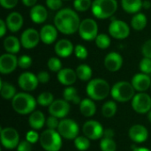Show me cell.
<instances>
[{"label": "cell", "mask_w": 151, "mask_h": 151, "mask_svg": "<svg viewBox=\"0 0 151 151\" xmlns=\"http://www.w3.org/2000/svg\"><path fill=\"white\" fill-rule=\"evenodd\" d=\"M81 21L78 13L70 8L61 9L54 17V26L60 33L67 35L79 31Z\"/></svg>", "instance_id": "obj_1"}, {"label": "cell", "mask_w": 151, "mask_h": 151, "mask_svg": "<svg viewBox=\"0 0 151 151\" xmlns=\"http://www.w3.org/2000/svg\"><path fill=\"white\" fill-rule=\"evenodd\" d=\"M111 87L109 83L100 78L93 79L89 81L87 85V94L90 99L95 101H100L105 99L111 93Z\"/></svg>", "instance_id": "obj_2"}, {"label": "cell", "mask_w": 151, "mask_h": 151, "mask_svg": "<svg viewBox=\"0 0 151 151\" xmlns=\"http://www.w3.org/2000/svg\"><path fill=\"white\" fill-rule=\"evenodd\" d=\"M12 106L17 113L27 115L35 111L36 102L34 96L27 93H18L12 99Z\"/></svg>", "instance_id": "obj_3"}, {"label": "cell", "mask_w": 151, "mask_h": 151, "mask_svg": "<svg viewBox=\"0 0 151 151\" xmlns=\"http://www.w3.org/2000/svg\"><path fill=\"white\" fill-rule=\"evenodd\" d=\"M93 15L99 19H109L118 10L117 0H94L91 6Z\"/></svg>", "instance_id": "obj_4"}, {"label": "cell", "mask_w": 151, "mask_h": 151, "mask_svg": "<svg viewBox=\"0 0 151 151\" xmlns=\"http://www.w3.org/2000/svg\"><path fill=\"white\" fill-rule=\"evenodd\" d=\"M134 88L132 83L127 81H119L113 85L111 90V95L115 101L125 103L130 101L135 96Z\"/></svg>", "instance_id": "obj_5"}, {"label": "cell", "mask_w": 151, "mask_h": 151, "mask_svg": "<svg viewBox=\"0 0 151 151\" xmlns=\"http://www.w3.org/2000/svg\"><path fill=\"white\" fill-rule=\"evenodd\" d=\"M40 144L46 151H59L62 147V137L56 130L47 129L40 135Z\"/></svg>", "instance_id": "obj_6"}, {"label": "cell", "mask_w": 151, "mask_h": 151, "mask_svg": "<svg viewBox=\"0 0 151 151\" xmlns=\"http://www.w3.org/2000/svg\"><path fill=\"white\" fill-rule=\"evenodd\" d=\"M78 32L80 36L85 41L95 40L98 35V25L93 19H84L81 21Z\"/></svg>", "instance_id": "obj_7"}, {"label": "cell", "mask_w": 151, "mask_h": 151, "mask_svg": "<svg viewBox=\"0 0 151 151\" xmlns=\"http://www.w3.org/2000/svg\"><path fill=\"white\" fill-rule=\"evenodd\" d=\"M58 132L62 138L66 140H74L78 137L79 126L77 123L70 119H64L59 121Z\"/></svg>", "instance_id": "obj_8"}, {"label": "cell", "mask_w": 151, "mask_h": 151, "mask_svg": "<svg viewBox=\"0 0 151 151\" xmlns=\"http://www.w3.org/2000/svg\"><path fill=\"white\" fill-rule=\"evenodd\" d=\"M108 30L111 36L118 40H124L130 35V27L128 24L120 19L111 20Z\"/></svg>", "instance_id": "obj_9"}, {"label": "cell", "mask_w": 151, "mask_h": 151, "mask_svg": "<svg viewBox=\"0 0 151 151\" xmlns=\"http://www.w3.org/2000/svg\"><path fill=\"white\" fill-rule=\"evenodd\" d=\"M1 143L7 150H13L19 144V135L15 128L4 127L1 129Z\"/></svg>", "instance_id": "obj_10"}, {"label": "cell", "mask_w": 151, "mask_h": 151, "mask_svg": "<svg viewBox=\"0 0 151 151\" xmlns=\"http://www.w3.org/2000/svg\"><path fill=\"white\" fill-rule=\"evenodd\" d=\"M131 101L132 107L137 113L145 114L151 111V97L144 92L136 94Z\"/></svg>", "instance_id": "obj_11"}, {"label": "cell", "mask_w": 151, "mask_h": 151, "mask_svg": "<svg viewBox=\"0 0 151 151\" xmlns=\"http://www.w3.org/2000/svg\"><path fill=\"white\" fill-rule=\"evenodd\" d=\"M20 43L21 46L27 50H31L36 47L41 41L40 32L35 28H27L23 31L20 35Z\"/></svg>", "instance_id": "obj_12"}, {"label": "cell", "mask_w": 151, "mask_h": 151, "mask_svg": "<svg viewBox=\"0 0 151 151\" xmlns=\"http://www.w3.org/2000/svg\"><path fill=\"white\" fill-rule=\"evenodd\" d=\"M82 132L89 140H98L104 136V129L96 120H88L83 125Z\"/></svg>", "instance_id": "obj_13"}, {"label": "cell", "mask_w": 151, "mask_h": 151, "mask_svg": "<svg viewBox=\"0 0 151 151\" xmlns=\"http://www.w3.org/2000/svg\"><path fill=\"white\" fill-rule=\"evenodd\" d=\"M70 111V104L65 99L54 100V102L49 106V112L51 116L58 119L65 118Z\"/></svg>", "instance_id": "obj_14"}, {"label": "cell", "mask_w": 151, "mask_h": 151, "mask_svg": "<svg viewBox=\"0 0 151 151\" xmlns=\"http://www.w3.org/2000/svg\"><path fill=\"white\" fill-rule=\"evenodd\" d=\"M18 66V58L14 54L4 53L0 57V73L2 74L12 73Z\"/></svg>", "instance_id": "obj_15"}, {"label": "cell", "mask_w": 151, "mask_h": 151, "mask_svg": "<svg viewBox=\"0 0 151 151\" xmlns=\"http://www.w3.org/2000/svg\"><path fill=\"white\" fill-rule=\"evenodd\" d=\"M38 79L34 73L30 72H25L19 76L18 84L25 91H33L38 86Z\"/></svg>", "instance_id": "obj_16"}, {"label": "cell", "mask_w": 151, "mask_h": 151, "mask_svg": "<svg viewBox=\"0 0 151 151\" xmlns=\"http://www.w3.org/2000/svg\"><path fill=\"white\" fill-rule=\"evenodd\" d=\"M105 68L110 72H118L123 65V58L118 52L112 51L106 55L104 60Z\"/></svg>", "instance_id": "obj_17"}, {"label": "cell", "mask_w": 151, "mask_h": 151, "mask_svg": "<svg viewBox=\"0 0 151 151\" xmlns=\"http://www.w3.org/2000/svg\"><path fill=\"white\" fill-rule=\"evenodd\" d=\"M58 29L54 25L47 24L44 25L40 30L41 41L47 45L52 44L58 38Z\"/></svg>", "instance_id": "obj_18"}, {"label": "cell", "mask_w": 151, "mask_h": 151, "mask_svg": "<svg viewBox=\"0 0 151 151\" xmlns=\"http://www.w3.org/2000/svg\"><path fill=\"white\" fill-rule=\"evenodd\" d=\"M54 50L58 57L68 58L73 52H74V46L68 39H61L56 42Z\"/></svg>", "instance_id": "obj_19"}, {"label": "cell", "mask_w": 151, "mask_h": 151, "mask_svg": "<svg viewBox=\"0 0 151 151\" xmlns=\"http://www.w3.org/2000/svg\"><path fill=\"white\" fill-rule=\"evenodd\" d=\"M131 83L136 91L144 92L151 87V79L148 74L141 73L135 74L132 78Z\"/></svg>", "instance_id": "obj_20"}, {"label": "cell", "mask_w": 151, "mask_h": 151, "mask_svg": "<svg viewBox=\"0 0 151 151\" xmlns=\"http://www.w3.org/2000/svg\"><path fill=\"white\" fill-rule=\"evenodd\" d=\"M5 22L7 25V28L12 33H16L21 29L23 23H24V19H23L22 15L19 12H12L6 17Z\"/></svg>", "instance_id": "obj_21"}, {"label": "cell", "mask_w": 151, "mask_h": 151, "mask_svg": "<svg viewBox=\"0 0 151 151\" xmlns=\"http://www.w3.org/2000/svg\"><path fill=\"white\" fill-rule=\"evenodd\" d=\"M129 137L134 142L142 143L148 139L149 132L144 126L134 125L129 129Z\"/></svg>", "instance_id": "obj_22"}, {"label": "cell", "mask_w": 151, "mask_h": 151, "mask_svg": "<svg viewBox=\"0 0 151 151\" xmlns=\"http://www.w3.org/2000/svg\"><path fill=\"white\" fill-rule=\"evenodd\" d=\"M30 19L35 24H42L48 19V11L42 4H35L30 10Z\"/></svg>", "instance_id": "obj_23"}, {"label": "cell", "mask_w": 151, "mask_h": 151, "mask_svg": "<svg viewBox=\"0 0 151 151\" xmlns=\"http://www.w3.org/2000/svg\"><path fill=\"white\" fill-rule=\"evenodd\" d=\"M76 72L71 68H62L58 73V81L65 86H72L77 80Z\"/></svg>", "instance_id": "obj_24"}, {"label": "cell", "mask_w": 151, "mask_h": 151, "mask_svg": "<svg viewBox=\"0 0 151 151\" xmlns=\"http://www.w3.org/2000/svg\"><path fill=\"white\" fill-rule=\"evenodd\" d=\"M28 124L34 130L42 129L46 124L44 114L41 111H34L28 118Z\"/></svg>", "instance_id": "obj_25"}, {"label": "cell", "mask_w": 151, "mask_h": 151, "mask_svg": "<svg viewBox=\"0 0 151 151\" xmlns=\"http://www.w3.org/2000/svg\"><path fill=\"white\" fill-rule=\"evenodd\" d=\"M20 40H19L16 36L9 35L4 40V48L7 53L16 54L20 50Z\"/></svg>", "instance_id": "obj_26"}, {"label": "cell", "mask_w": 151, "mask_h": 151, "mask_svg": "<svg viewBox=\"0 0 151 151\" xmlns=\"http://www.w3.org/2000/svg\"><path fill=\"white\" fill-rule=\"evenodd\" d=\"M80 111L84 117L90 118L95 115L96 111V104L90 98H85L81 100L80 104Z\"/></svg>", "instance_id": "obj_27"}, {"label": "cell", "mask_w": 151, "mask_h": 151, "mask_svg": "<svg viewBox=\"0 0 151 151\" xmlns=\"http://www.w3.org/2000/svg\"><path fill=\"white\" fill-rule=\"evenodd\" d=\"M143 0H121L123 10L130 14H136L142 8Z\"/></svg>", "instance_id": "obj_28"}, {"label": "cell", "mask_w": 151, "mask_h": 151, "mask_svg": "<svg viewBox=\"0 0 151 151\" xmlns=\"http://www.w3.org/2000/svg\"><path fill=\"white\" fill-rule=\"evenodd\" d=\"M147 24H148L147 16L142 12H138L134 14L131 19V27L136 31L143 30L146 27Z\"/></svg>", "instance_id": "obj_29"}, {"label": "cell", "mask_w": 151, "mask_h": 151, "mask_svg": "<svg viewBox=\"0 0 151 151\" xmlns=\"http://www.w3.org/2000/svg\"><path fill=\"white\" fill-rule=\"evenodd\" d=\"M63 96H64V99L65 101H67L68 103H73L74 104H80L81 102L80 96H78L76 88H74L71 86L65 88V90L63 92Z\"/></svg>", "instance_id": "obj_30"}, {"label": "cell", "mask_w": 151, "mask_h": 151, "mask_svg": "<svg viewBox=\"0 0 151 151\" xmlns=\"http://www.w3.org/2000/svg\"><path fill=\"white\" fill-rule=\"evenodd\" d=\"M75 72H76L78 79H80L82 81H90V79L92 77V69L90 68L89 65H85V64L80 65L76 68Z\"/></svg>", "instance_id": "obj_31"}, {"label": "cell", "mask_w": 151, "mask_h": 151, "mask_svg": "<svg viewBox=\"0 0 151 151\" xmlns=\"http://www.w3.org/2000/svg\"><path fill=\"white\" fill-rule=\"evenodd\" d=\"M0 93L4 99L10 100V99H12L16 96V89L12 84L8 82L1 81Z\"/></svg>", "instance_id": "obj_32"}, {"label": "cell", "mask_w": 151, "mask_h": 151, "mask_svg": "<svg viewBox=\"0 0 151 151\" xmlns=\"http://www.w3.org/2000/svg\"><path fill=\"white\" fill-rule=\"evenodd\" d=\"M117 104L113 101H108L102 107V113L105 118H112L117 112Z\"/></svg>", "instance_id": "obj_33"}, {"label": "cell", "mask_w": 151, "mask_h": 151, "mask_svg": "<svg viewBox=\"0 0 151 151\" xmlns=\"http://www.w3.org/2000/svg\"><path fill=\"white\" fill-rule=\"evenodd\" d=\"M96 45L101 49V50H105L110 47L111 45V38L108 35L106 34H98L96 38L95 39Z\"/></svg>", "instance_id": "obj_34"}, {"label": "cell", "mask_w": 151, "mask_h": 151, "mask_svg": "<svg viewBox=\"0 0 151 151\" xmlns=\"http://www.w3.org/2000/svg\"><path fill=\"white\" fill-rule=\"evenodd\" d=\"M36 102L42 106H50L54 102V96L50 92H42L38 96Z\"/></svg>", "instance_id": "obj_35"}, {"label": "cell", "mask_w": 151, "mask_h": 151, "mask_svg": "<svg viewBox=\"0 0 151 151\" xmlns=\"http://www.w3.org/2000/svg\"><path fill=\"white\" fill-rule=\"evenodd\" d=\"M74 146L79 150H87L90 146L89 139L86 136H78L74 139Z\"/></svg>", "instance_id": "obj_36"}, {"label": "cell", "mask_w": 151, "mask_h": 151, "mask_svg": "<svg viewBox=\"0 0 151 151\" xmlns=\"http://www.w3.org/2000/svg\"><path fill=\"white\" fill-rule=\"evenodd\" d=\"M100 148L102 151H116L117 145L113 139L103 137L100 142Z\"/></svg>", "instance_id": "obj_37"}, {"label": "cell", "mask_w": 151, "mask_h": 151, "mask_svg": "<svg viewBox=\"0 0 151 151\" xmlns=\"http://www.w3.org/2000/svg\"><path fill=\"white\" fill-rule=\"evenodd\" d=\"M91 0H74L73 6L77 12H86L92 6Z\"/></svg>", "instance_id": "obj_38"}, {"label": "cell", "mask_w": 151, "mask_h": 151, "mask_svg": "<svg viewBox=\"0 0 151 151\" xmlns=\"http://www.w3.org/2000/svg\"><path fill=\"white\" fill-rule=\"evenodd\" d=\"M47 65H48V68L51 72H54V73H58L62 69V63L60 59L55 57H52L48 60Z\"/></svg>", "instance_id": "obj_39"}, {"label": "cell", "mask_w": 151, "mask_h": 151, "mask_svg": "<svg viewBox=\"0 0 151 151\" xmlns=\"http://www.w3.org/2000/svg\"><path fill=\"white\" fill-rule=\"evenodd\" d=\"M74 54H75L77 58L83 60V59H86L88 58V50L85 46H83L81 44H78L74 47Z\"/></svg>", "instance_id": "obj_40"}, {"label": "cell", "mask_w": 151, "mask_h": 151, "mask_svg": "<svg viewBox=\"0 0 151 151\" xmlns=\"http://www.w3.org/2000/svg\"><path fill=\"white\" fill-rule=\"evenodd\" d=\"M139 68L142 73L151 74V59L148 58H143L139 65Z\"/></svg>", "instance_id": "obj_41"}, {"label": "cell", "mask_w": 151, "mask_h": 151, "mask_svg": "<svg viewBox=\"0 0 151 151\" xmlns=\"http://www.w3.org/2000/svg\"><path fill=\"white\" fill-rule=\"evenodd\" d=\"M32 65V58L27 55H22L18 58V66L22 69H27Z\"/></svg>", "instance_id": "obj_42"}, {"label": "cell", "mask_w": 151, "mask_h": 151, "mask_svg": "<svg viewBox=\"0 0 151 151\" xmlns=\"http://www.w3.org/2000/svg\"><path fill=\"white\" fill-rule=\"evenodd\" d=\"M46 6L52 11H60L63 6V0H46Z\"/></svg>", "instance_id": "obj_43"}, {"label": "cell", "mask_w": 151, "mask_h": 151, "mask_svg": "<svg viewBox=\"0 0 151 151\" xmlns=\"http://www.w3.org/2000/svg\"><path fill=\"white\" fill-rule=\"evenodd\" d=\"M48 127V129H52V130H55V129H58V125H59V121H58V119L54 117V116H50L47 119H46V124H45Z\"/></svg>", "instance_id": "obj_44"}, {"label": "cell", "mask_w": 151, "mask_h": 151, "mask_svg": "<svg viewBox=\"0 0 151 151\" xmlns=\"http://www.w3.org/2000/svg\"><path fill=\"white\" fill-rule=\"evenodd\" d=\"M38 140H40V136H39V134L35 130H31V131L27 133V134H26V141H27L31 144L35 143Z\"/></svg>", "instance_id": "obj_45"}, {"label": "cell", "mask_w": 151, "mask_h": 151, "mask_svg": "<svg viewBox=\"0 0 151 151\" xmlns=\"http://www.w3.org/2000/svg\"><path fill=\"white\" fill-rule=\"evenodd\" d=\"M142 52L144 58H148L151 59V39L146 41L142 48Z\"/></svg>", "instance_id": "obj_46"}, {"label": "cell", "mask_w": 151, "mask_h": 151, "mask_svg": "<svg viewBox=\"0 0 151 151\" xmlns=\"http://www.w3.org/2000/svg\"><path fill=\"white\" fill-rule=\"evenodd\" d=\"M18 1L19 0H0V4L3 8L11 10L17 5Z\"/></svg>", "instance_id": "obj_47"}, {"label": "cell", "mask_w": 151, "mask_h": 151, "mask_svg": "<svg viewBox=\"0 0 151 151\" xmlns=\"http://www.w3.org/2000/svg\"><path fill=\"white\" fill-rule=\"evenodd\" d=\"M36 76H37V79H38L39 83L45 84V83H47L50 81V74L46 71H41V72H39Z\"/></svg>", "instance_id": "obj_48"}, {"label": "cell", "mask_w": 151, "mask_h": 151, "mask_svg": "<svg viewBox=\"0 0 151 151\" xmlns=\"http://www.w3.org/2000/svg\"><path fill=\"white\" fill-rule=\"evenodd\" d=\"M17 151H32V144L27 141H22L18 145Z\"/></svg>", "instance_id": "obj_49"}, {"label": "cell", "mask_w": 151, "mask_h": 151, "mask_svg": "<svg viewBox=\"0 0 151 151\" xmlns=\"http://www.w3.org/2000/svg\"><path fill=\"white\" fill-rule=\"evenodd\" d=\"M7 30L6 22L4 19H0V37H4Z\"/></svg>", "instance_id": "obj_50"}, {"label": "cell", "mask_w": 151, "mask_h": 151, "mask_svg": "<svg viewBox=\"0 0 151 151\" xmlns=\"http://www.w3.org/2000/svg\"><path fill=\"white\" fill-rule=\"evenodd\" d=\"M114 136V131L111 128H108V129H105L104 132V138H109V139H112Z\"/></svg>", "instance_id": "obj_51"}, {"label": "cell", "mask_w": 151, "mask_h": 151, "mask_svg": "<svg viewBox=\"0 0 151 151\" xmlns=\"http://www.w3.org/2000/svg\"><path fill=\"white\" fill-rule=\"evenodd\" d=\"M37 0H22V3L25 6L27 7H33L36 4Z\"/></svg>", "instance_id": "obj_52"}, {"label": "cell", "mask_w": 151, "mask_h": 151, "mask_svg": "<svg viewBox=\"0 0 151 151\" xmlns=\"http://www.w3.org/2000/svg\"><path fill=\"white\" fill-rule=\"evenodd\" d=\"M142 8L148 10V9H150L151 8V2L149 0H144L142 2Z\"/></svg>", "instance_id": "obj_53"}, {"label": "cell", "mask_w": 151, "mask_h": 151, "mask_svg": "<svg viewBox=\"0 0 151 151\" xmlns=\"http://www.w3.org/2000/svg\"><path fill=\"white\" fill-rule=\"evenodd\" d=\"M133 151H151L150 150L147 149V148H135Z\"/></svg>", "instance_id": "obj_54"}, {"label": "cell", "mask_w": 151, "mask_h": 151, "mask_svg": "<svg viewBox=\"0 0 151 151\" xmlns=\"http://www.w3.org/2000/svg\"><path fill=\"white\" fill-rule=\"evenodd\" d=\"M148 119H149V121L151 123V111L148 113Z\"/></svg>", "instance_id": "obj_55"}, {"label": "cell", "mask_w": 151, "mask_h": 151, "mask_svg": "<svg viewBox=\"0 0 151 151\" xmlns=\"http://www.w3.org/2000/svg\"><path fill=\"white\" fill-rule=\"evenodd\" d=\"M63 1H68V0H63Z\"/></svg>", "instance_id": "obj_56"}, {"label": "cell", "mask_w": 151, "mask_h": 151, "mask_svg": "<svg viewBox=\"0 0 151 151\" xmlns=\"http://www.w3.org/2000/svg\"><path fill=\"white\" fill-rule=\"evenodd\" d=\"M150 88H151V87H150Z\"/></svg>", "instance_id": "obj_57"}]
</instances>
